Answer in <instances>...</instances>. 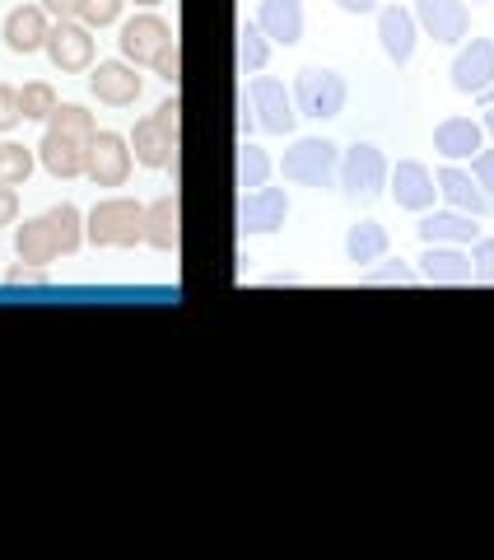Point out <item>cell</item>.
Here are the masks:
<instances>
[{
  "label": "cell",
  "mask_w": 494,
  "mask_h": 560,
  "mask_svg": "<svg viewBox=\"0 0 494 560\" xmlns=\"http://www.w3.org/2000/svg\"><path fill=\"white\" fill-rule=\"evenodd\" d=\"M471 178L481 183L485 197H494V150H475V160H471Z\"/></svg>",
  "instance_id": "cell-34"
},
{
  "label": "cell",
  "mask_w": 494,
  "mask_h": 560,
  "mask_svg": "<svg viewBox=\"0 0 494 560\" xmlns=\"http://www.w3.org/2000/svg\"><path fill=\"white\" fill-rule=\"evenodd\" d=\"M131 145H136V160L145 164V168H164L173 160V145H168V136L158 131V121L145 117V121H136V136H131Z\"/></svg>",
  "instance_id": "cell-25"
},
{
  "label": "cell",
  "mask_w": 494,
  "mask_h": 560,
  "mask_svg": "<svg viewBox=\"0 0 494 560\" xmlns=\"http://www.w3.org/2000/svg\"><path fill=\"white\" fill-rule=\"evenodd\" d=\"M387 178H392V197H397V206H405V210H430L434 197H438L434 173L420 164V160H401L397 173H387Z\"/></svg>",
  "instance_id": "cell-13"
},
{
  "label": "cell",
  "mask_w": 494,
  "mask_h": 560,
  "mask_svg": "<svg viewBox=\"0 0 494 560\" xmlns=\"http://www.w3.org/2000/svg\"><path fill=\"white\" fill-rule=\"evenodd\" d=\"M61 108V103H57V94H51V84H24V90H20V113L24 117H33V121H47L51 113H57Z\"/></svg>",
  "instance_id": "cell-29"
},
{
  "label": "cell",
  "mask_w": 494,
  "mask_h": 560,
  "mask_svg": "<svg viewBox=\"0 0 494 560\" xmlns=\"http://www.w3.org/2000/svg\"><path fill=\"white\" fill-rule=\"evenodd\" d=\"M98 248H131V243L145 238V206H136L127 197H113V201H98L90 210V224H84Z\"/></svg>",
  "instance_id": "cell-2"
},
{
  "label": "cell",
  "mask_w": 494,
  "mask_h": 560,
  "mask_svg": "<svg viewBox=\"0 0 494 560\" xmlns=\"http://www.w3.org/2000/svg\"><path fill=\"white\" fill-rule=\"evenodd\" d=\"M47 57L57 70L75 75V70H90L94 66V38L90 28L75 24V20H57V28L47 33Z\"/></svg>",
  "instance_id": "cell-8"
},
{
  "label": "cell",
  "mask_w": 494,
  "mask_h": 560,
  "mask_svg": "<svg viewBox=\"0 0 494 560\" xmlns=\"http://www.w3.org/2000/svg\"><path fill=\"white\" fill-rule=\"evenodd\" d=\"M145 243L158 253L178 248V197H158L154 206H145Z\"/></svg>",
  "instance_id": "cell-24"
},
{
  "label": "cell",
  "mask_w": 494,
  "mask_h": 560,
  "mask_svg": "<svg viewBox=\"0 0 494 560\" xmlns=\"http://www.w3.org/2000/svg\"><path fill=\"white\" fill-rule=\"evenodd\" d=\"M28 173H33V154L24 145H5V150H0V183L24 187Z\"/></svg>",
  "instance_id": "cell-30"
},
{
  "label": "cell",
  "mask_w": 494,
  "mask_h": 560,
  "mask_svg": "<svg viewBox=\"0 0 494 560\" xmlns=\"http://www.w3.org/2000/svg\"><path fill=\"white\" fill-rule=\"evenodd\" d=\"M47 220H51V230H57V238H61V253H75L80 243H84V220H80V210L70 206V201L51 206Z\"/></svg>",
  "instance_id": "cell-27"
},
{
  "label": "cell",
  "mask_w": 494,
  "mask_h": 560,
  "mask_svg": "<svg viewBox=\"0 0 494 560\" xmlns=\"http://www.w3.org/2000/svg\"><path fill=\"white\" fill-rule=\"evenodd\" d=\"M140 5H158V0H140Z\"/></svg>",
  "instance_id": "cell-43"
},
{
  "label": "cell",
  "mask_w": 494,
  "mask_h": 560,
  "mask_svg": "<svg viewBox=\"0 0 494 560\" xmlns=\"http://www.w3.org/2000/svg\"><path fill=\"white\" fill-rule=\"evenodd\" d=\"M471 271H475V285H494V238H475Z\"/></svg>",
  "instance_id": "cell-32"
},
{
  "label": "cell",
  "mask_w": 494,
  "mask_h": 560,
  "mask_svg": "<svg viewBox=\"0 0 494 560\" xmlns=\"http://www.w3.org/2000/svg\"><path fill=\"white\" fill-rule=\"evenodd\" d=\"M20 90H10V84H0V131H10L14 121H20Z\"/></svg>",
  "instance_id": "cell-35"
},
{
  "label": "cell",
  "mask_w": 494,
  "mask_h": 560,
  "mask_svg": "<svg viewBox=\"0 0 494 560\" xmlns=\"http://www.w3.org/2000/svg\"><path fill=\"white\" fill-rule=\"evenodd\" d=\"M43 10L57 20H80V0H43Z\"/></svg>",
  "instance_id": "cell-38"
},
{
  "label": "cell",
  "mask_w": 494,
  "mask_h": 560,
  "mask_svg": "<svg viewBox=\"0 0 494 560\" xmlns=\"http://www.w3.org/2000/svg\"><path fill=\"white\" fill-rule=\"evenodd\" d=\"M14 215H20V197L10 183H0V224H14Z\"/></svg>",
  "instance_id": "cell-37"
},
{
  "label": "cell",
  "mask_w": 494,
  "mask_h": 560,
  "mask_svg": "<svg viewBox=\"0 0 494 560\" xmlns=\"http://www.w3.org/2000/svg\"><path fill=\"white\" fill-rule=\"evenodd\" d=\"M280 168H285V178L298 187H331L341 160H337V145H331V140L308 136V140H294V150H285V164Z\"/></svg>",
  "instance_id": "cell-4"
},
{
  "label": "cell",
  "mask_w": 494,
  "mask_h": 560,
  "mask_svg": "<svg viewBox=\"0 0 494 560\" xmlns=\"http://www.w3.org/2000/svg\"><path fill=\"white\" fill-rule=\"evenodd\" d=\"M425 267H420V276L430 280V285H471L475 271H471V257L467 253H452V248H438V243H430V253L420 257Z\"/></svg>",
  "instance_id": "cell-19"
},
{
  "label": "cell",
  "mask_w": 494,
  "mask_h": 560,
  "mask_svg": "<svg viewBox=\"0 0 494 560\" xmlns=\"http://www.w3.org/2000/svg\"><path fill=\"white\" fill-rule=\"evenodd\" d=\"M121 14V0H80V24L84 28H108Z\"/></svg>",
  "instance_id": "cell-31"
},
{
  "label": "cell",
  "mask_w": 494,
  "mask_h": 560,
  "mask_svg": "<svg viewBox=\"0 0 494 560\" xmlns=\"http://www.w3.org/2000/svg\"><path fill=\"white\" fill-rule=\"evenodd\" d=\"M387 248H392V238H387V230L378 220H360V224H350V234H345V257L355 261V267H368V261H383Z\"/></svg>",
  "instance_id": "cell-23"
},
{
  "label": "cell",
  "mask_w": 494,
  "mask_h": 560,
  "mask_svg": "<svg viewBox=\"0 0 494 560\" xmlns=\"http://www.w3.org/2000/svg\"><path fill=\"white\" fill-rule=\"evenodd\" d=\"M345 80L337 75V70H298V80H294V108L304 113V117H317V121H327V117H341L345 108Z\"/></svg>",
  "instance_id": "cell-3"
},
{
  "label": "cell",
  "mask_w": 494,
  "mask_h": 560,
  "mask_svg": "<svg viewBox=\"0 0 494 560\" xmlns=\"http://www.w3.org/2000/svg\"><path fill=\"white\" fill-rule=\"evenodd\" d=\"M485 131H490V136H494V108H490V113H485Z\"/></svg>",
  "instance_id": "cell-42"
},
{
  "label": "cell",
  "mask_w": 494,
  "mask_h": 560,
  "mask_svg": "<svg viewBox=\"0 0 494 560\" xmlns=\"http://www.w3.org/2000/svg\"><path fill=\"white\" fill-rule=\"evenodd\" d=\"M0 150H5V145H0Z\"/></svg>",
  "instance_id": "cell-44"
},
{
  "label": "cell",
  "mask_w": 494,
  "mask_h": 560,
  "mask_svg": "<svg viewBox=\"0 0 494 560\" xmlns=\"http://www.w3.org/2000/svg\"><path fill=\"white\" fill-rule=\"evenodd\" d=\"M47 14L38 5H24V10H14L10 20H5V47L10 51H20V57H28V51H38L47 47Z\"/></svg>",
  "instance_id": "cell-20"
},
{
  "label": "cell",
  "mask_w": 494,
  "mask_h": 560,
  "mask_svg": "<svg viewBox=\"0 0 494 560\" xmlns=\"http://www.w3.org/2000/svg\"><path fill=\"white\" fill-rule=\"evenodd\" d=\"M90 84H94L98 103H108V108H127V103L140 98V75L127 61H98Z\"/></svg>",
  "instance_id": "cell-14"
},
{
  "label": "cell",
  "mask_w": 494,
  "mask_h": 560,
  "mask_svg": "<svg viewBox=\"0 0 494 560\" xmlns=\"http://www.w3.org/2000/svg\"><path fill=\"white\" fill-rule=\"evenodd\" d=\"M290 215V197L280 187H257V191H243V206H238V224L243 234H275Z\"/></svg>",
  "instance_id": "cell-9"
},
{
  "label": "cell",
  "mask_w": 494,
  "mask_h": 560,
  "mask_svg": "<svg viewBox=\"0 0 494 560\" xmlns=\"http://www.w3.org/2000/svg\"><path fill=\"white\" fill-rule=\"evenodd\" d=\"M337 178H341V191H345V197L374 201L378 191L387 187V160H383V150H378V145H355V150H345V160H341V168H337Z\"/></svg>",
  "instance_id": "cell-5"
},
{
  "label": "cell",
  "mask_w": 494,
  "mask_h": 560,
  "mask_svg": "<svg viewBox=\"0 0 494 560\" xmlns=\"http://www.w3.org/2000/svg\"><path fill=\"white\" fill-rule=\"evenodd\" d=\"M438 191H444V197L457 206V210H462V215H475V220H481V215H490V210H494V197H485V191H481V183H475L471 178V173H462V168H438Z\"/></svg>",
  "instance_id": "cell-15"
},
{
  "label": "cell",
  "mask_w": 494,
  "mask_h": 560,
  "mask_svg": "<svg viewBox=\"0 0 494 560\" xmlns=\"http://www.w3.org/2000/svg\"><path fill=\"white\" fill-rule=\"evenodd\" d=\"M14 253H20L24 267H47V261L61 257V238L51 230V220H28L20 224V234H14Z\"/></svg>",
  "instance_id": "cell-18"
},
{
  "label": "cell",
  "mask_w": 494,
  "mask_h": 560,
  "mask_svg": "<svg viewBox=\"0 0 494 560\" xmlns=\"http://www.w3.org/2000/svg\"><path fill=\"white\" fill-rule=\"evenodd\" d=\"M267 178H271V154L257 145H243L238 150V187L257 191V187H267Z\"/></svg>",
  "instance_id": "cell-28"
},
{
  "label": "cell",
  "mask_w": 494,
  "mask_h": 560,
  "mask_svg": "<svg viewBox=\"0 0 494 560\" xmlns=\"http://www.w3.org/2000/svg\"><path fill=\"white\" fill-rule=\"evenodd\" d=\"M252 108H257V121L275 136H290L294 131V98L285 94V84L271 80V75H257L252 80Z\"/></svg>",
  "instance_id": "cell-10"
},
{
  "label": "cell",
  "mask_w": 494,
  "mask_h": 560,
  "mask_svg": "<svg viewBox=\"0 0 494 560\" xmlns=\"http://www.w3.org/2000/svg\"><path fill=\"white\" fill-rule=\"evenodd\" d=\"M337 5H341L345 14H368V10L378 5V0H337Z\"/></svg>",
  "instance_id": "cell-40"
},
{
  "label": "cell",
  "mask_w": 494,
  "mask_h": 560,
  "mask_svg": "<svg viewBox=\"0 0 494 560\" xmlns=\"http://www.w3.org/2000/svg\"><path fill=\"white\" fill-rule=\"evenodd\" d=\"M494 84V43L475 38L462 57L452 61V90L457 94H485Z\"/></svg>",
  "instance_id": "cell-12"
},
{
  "label": "cell",
  "mask_w": 494,
  "mask_h": 560,
  "mask_svg": "<svg viewBox=\"0 0 494 560\" xmlns=\"http://www.w3.org/2000/svg\"><path fill=\"white\" fill-rule=\"evenodd\" d=\"M154 70H158V75H164V80H173V84H178V70H183V61H178V43H173V47L164 51V57L154 61Z\"/></svg>",
  "instance_id": "cell-36"
},
{
  "label": "cell",
  "mask_w": 494,
  "mask_h": 560,
  "mask_svg": "<svg viewBox=\"0 0 494 560\" xmlns=\"http://www.w3.org/2000/svg\"><path fill=\"white\" fill-rule=\"evenodd\" d=\"M378 43L387 51V61L405 66V61H411V51H415V14L401 10V5L383 10L378 14Z\"/></svg>",
  "instance_id": "cell-17"
},
{
  "label": "cell",
  "mask_w": 494,
  "mask_h": 560,
  "mask_svg": "<svg viewBox=\"0 0 494 560\" xmlns=\"http://www.w3.org/2000/svg\"><path fill=\"white\" fill-rule=\"evenodd\" d=\"M121 57L136 61V66H154L164 51L173 47V28L158 20V14H140V20H131L127 28H121Z\"/></svg>",
  "instance_id": "cell-6"
},
{
  "label": "cell",
  "mask_w": 494,
  "mask_h": 560,
  "mask_svg": "<svg viewBox=\"0 0 494 560\" xmlns=\"http://www.w3.org/2000/svg\"><path fill=\"white\" fill-rule=\"evenodd\" d=\"M84 173L94 178V187H121L131 173V145L117 131H98L90 145V160H84Z\"/></svg>",
  "instance_id": "cell-7"
},
{
  "label": "cell",
  "mask_w": 494,
  "mask_h": 560,
  "mask_svg": "<svg viewBox=\"0 0 494 560\" xmlns=\"http://www.w3.org/2000/svg\"><path fill=\"white\" fill-rule=\"evenodd\" d=\"M475 98H481V103H485V108H494V84H490V90H485V94H475Z\"/></svg>",
  "instance_id": "cell-41"
},
{
  "label": "cell",
  "mask_w": 494,
  "mask_h": 560,
  "mask_svg": "<svg viewBox=\"0 0 494 560\" xmlns=\"http://www.w3.org/2000/svg\"><path fill=\"white\" fill-rule=\"evenodd\" d=\"M434 150L444 154V160H467V154L481 150V127H475L471 117H448V121H438Z\"/></svg>",
  "instance_id": "cell-22"
},
{
  "label": "cell",
  "mask_w": 494,
  "mask_h": 560,
  "mask_svg": "<svg viewBox=\"0 0 494 560\" xmlns=\"http://www.w3.org/2000/svg\"><path fill=\"white\" fill-rule=\"evenodd\" d=\"M94 113H84L80 103H61L57 113L47 117V136H43V168L51 178H80L84 160H90V145H94Z\"/></svg>",
  "instance_id": "cell-1"
},
{
  "label": "cell",
  "mask_w": 494,
  "mask_h": 560,
  "mask_svg": "<svg viewBox=\"0 0 494 560\" xmlns=\"http://www.w3.org/2000/svg\"><path fill=\"white\" fill-rule=\"evenodd\" d=\"M415 20L425 24L434 43H457V38H467V28H471V14L462 0H415Z\"/></svg>",
  "instance_id": "cell-11"
},
{
  "label": "cell",
  "mask_w": 494,
  "mask_h": 560,
  "mask_svg": "<svg viewBox=\"0 0 494 560\" xmlns=\"http://www.w3.org/2000/svg\"><path fill=\"white\" fill-rule=\"evenodd\" d=\"M257 28L267 33V38L294 47L298 38H304V5H298V0H261Z\"/></svg>",
  "instance_id": "cell-16"
},
{
  "label": "cell",
  "mask_w": 494,
  "mask_h": 560,
  "mask_svg": "<svg viewBox=\"0 0 494 560\" xmlns=\"http://www.w3.org/2000/svg\"><path fill=\"white\" fill-rule=\"evenodd\" d=\"M10 280H14V285H47V276H43V271H24V267H14Z\"/></svg>",
  "instance_id": "cell-39"
},
{
  "label": "cell",
  "mask_w": 494,
  "mask_h": 560,
  "mask_svg": "<svg viewBox=\"0 0 494 560\" xmlns=\"http://www.w3.org/2000/svg\"><path fill=\"white\" fill-rule=\"evenodd\" d=\"M475 215H462V210H434V215L420 220V238L425 243H475L481 224H471Z\"/></svg>",
  "instance_id": "cell-21"
},
{
  "label": "cell",
  "mask_w": 494,
  "mask_h": 560,
  "mask_svg": "<svg viewBox=\"0 0 494 560\" xmlns=\"http://www.w3.org/2000/svg\"><path fill=\"white\" fill-rule=\"evenodd\" d=\"M415 271L411 267H401V261H397V267H383V271H368L364 276V285H415Z\"/></svg>",
  "instance_id": "cell-33"
},
{
  "label": "cell",
  "mask_w": 494,
  "mask_h": 560,
  "mask_svg": "<svg viewBox=\"0 0 494 560\" xmlns=\"http://www.w3.org/2000/svg\"><path fill=\"white\" fill-rule=\"evenodd\" d=\"M271 47H267V33H261L257 24H243L238 28V70L243 75H257L261 66H267Z\"/></svg>",
  "instance_id": "cell-26"
}]
</instances>
